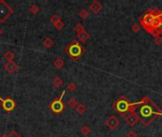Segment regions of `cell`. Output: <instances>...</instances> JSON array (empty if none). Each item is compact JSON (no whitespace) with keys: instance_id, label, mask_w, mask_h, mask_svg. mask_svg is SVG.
Wrapping results in <instances>:
<instances>
[{"instance_id":"1","label":"cell","mask_w":162,"mask_h":137,"mask_svg":"<svg viewBox=\"0 0 162 137\" xmlns=\"http://www.w3.org/2000/svg\"><path fill=\"white\" fill-rule=\"evenodd\" d=\"M85 52H86V49H85L79 41L77 40H74L72 41L70 44H68L65 48V52L67 53V55L70 57L72 60L74 61H77L81 56H82Z\"/></svg>"},{"instance_id":"2","label":"cell","mask_w":162,"mask_h":137,"mask_svg":"<svg viewBox=\"0 0 162 137\" xmlns=\"http://www.w3.org/2000/svg\"><path fill=\"white\" fill-rule=\"evenodd\" d=\"M65 91H66L65 90H62V93H61L60 97L57 98V99H55V100L49 105L50 109H51L53 113H61L65 109V108H66V107H65V104L63 103V100H62L65 93H66Z\"/></svg>"},{"instance_id":"3","label":"cell","mask_w":162,"mask_h":137,"mask_svg":"<svg viewBox=\"0 0 162 137\" xmlns=\"http://www.w3.org/2000/svg\"><path fill=\"white\" fill-rule=\"evenodd\" d=\"M14 13V9L4 0H0V22L4 23L11 14Z\"/></svg>"},{"instance_id":"4","label":"cell","mask_w":162,"mask_h":137,"mask_svg":"<svg viewBox=\"0 0 162 137\" xmlns=\"http://www.w3.org/2000/svg\"><path fill=\"white\" fill-rule=\"evenodd\" d=\"M114 108L119 113H125L127 112H129V110L133 109L132 105L129 104V102L126 99H122V98L118 99L117 101V103L114 105Z\"/></svg>"},{"instance_id":"5","label":"cell","mask_w":162,"mask_h":137,"mask_svg":"<svg viewBox=\"0 0 162 137\" xmlns=\"http://www.w3.org/2000/svg\"><path fill=\"white\" fill-rule=\"evenodd\" d=\"M0 102H1V104H2L3 109L5 110V112H13V110L14 109V108H15V106H16L15 102L14 101V99L11 98V97H8L6 99H2L1 98Z\"/></svg>"},{"instance_id":"6","label":"cell","mask_w":162,"mask_h":137,"mask_svg":"<svg viewBox=\"0 0 162 137\" xmlns=\"http://www.w3.org/2000/svg\"><path fill=\"white\" fill-rule=\"evenodd\" d=\"M156 16L153 13H149V14H145L144 17L142 18V26L144 27L145 29L149 30V27H153V21H155Z\"/></svg>"},{"instance_id":"7","label":"cell","mask_w":162,"mask_h":137,"mask_svg":"<svg viewBox=\"0 0 162 137\" xmlns=\"http://www.w3.org/2000/svg\"><path fill=\"white\" fill-rule=\"evenodd\" d=\"M106 126L110 129H114L119 126V119L114 115H111L108 119L106 120Z\"/></svg>"},{"instance_id":"8","label":"cell","mask_w":162,"mask_h":137,"mask_svg":"<svg viewBox=\"0 0 162 137\" xmlns=\"http://www.w3.org/2000/svg\"><path fill=\"white\" fill-rule=\"evenodd\" d=\"M138 121H139V117H138L137 114L134 112H132L125 118V123L128 125L129 127H134V126H136Z\"/></svg>"},{"instance_id":"9","label":"cell","mask_w":162,"mask_h":137,"mask_svg":"<svg viewBox=\"0 0 162 137\" xmlns=\"http://www.w3.org/2000/svg\"><path fill=\"white\" fill-rule=\"evenodd\" d=\"M102 8H103L102 4L99 1H97V0H95V1H92L90 4V10L95 13H98L99 11H101Z\"/></svg>"},{"instance_id":"10","label":"cell","mask_w":162,"mask_h":137,"mask_svg":"<svg viewBox=\"0 0 162 137\" xmlns=\"http://www.w3.org/2000/svg\"><path fill=\"white\" fill-rule=\"evenodd\" d=\"M18 68V65L14 62V61H11V62H7L5 65V70L9 72V73H14L17 71Z\"/></svg>"},{"instance_id":"11","label":"cell","mask_w":162,"mask_h":137,"mask_svg":"<svg viewBox=\"0 0 162 137\" xmlns=\"http://www.w3.org/2000/svg\"><path fill=\"white\" fill-rule=\"evenodd\" d=\"M90 33H89L86 30H84L83 32H81L80 33L77 34V38L79 42H81V43H85V42H87L89 39H90Z\"/></svg>"},{"instance_id":"12","label":"cell","mask_w":162,"mask_h":137,"mask_svg":"<svg viewBox=\"0 0 162 137\" xmlns=\"http://www.w3.org/2000/svg\"><path fill=\"white\" fill-rule=\"evenodd\" d=\"M140 113L143 117H149L152 114V109L149 106H143L140 109Z\"/></svg>"},{"instance_id":"13","label":"cell","mask_w":162,"mask_h":137,"mask_svg":"<svg viewBox=\"0 0 162 137\" xmlns=\"http://www.w3.org/2000/svg\"><path fill=\"white\" fill-rule=\"evenodd\" d=\"M53 66H55L57 70H60L65 66V61L61 58V57H57L53 60Z\"/></svg>"},{"instance_id":"14","label":"cell","mask_w":162,"mask_h":137,"mask_svg":"<svg viewBox=\"0 0 162 137\" xmlns=\"http://www.w3.org/2000/svg\"><path fill=\"white\" fill-rule=\"evenodd\" d=\"M42 44H43V46L45 48L50 49L53 46V40L52 39L51 37H45L43 39V41H42Z\"/></svg>"},{"instance_id":"15","label":"cell","mask_w":162,"mask_h":137,"mask_svg":"<svg viewBox=\"0 0 162 137\" xmlns=\"http://www.w3.org/2000/svg\"><path fill=\"white\" fill-rule=\"evenodd\" d=\"M3 57L6 61H8V62H11V61H13L14 58V53L11 51H8V52H6L5 53H4Z\"/></svg>"},{"instance_id":"16","label":"cell","mask_w":162,"mask_h":137,"mask_svg":"<svg viewBox=\"0 0 162 137\" xmlns=\"http://www.w3.org/2000/svg\"><path fill=\"white\" fill-rule=\"evenodd\" d=\"M53 86H55V87H56V88H60V87L64 84V81H63L62 78L59 77V76H56V77L53 78Z\"/></svg>"},{"instance_id":"17","label":"cell","mask_w":162,"mask_h":137,"mask_svg":"<svg viewBox=\"0 0 162 137\" xmlns=\"http://www.w3.org/2000/svg\"><path fill=\"white\" fill-rule=\"evenodd\" d=\"M75 110L78 114L82 115V114H84L85 112H86L87 108H86V106L83 105V104H78L77 106L75 107Z\"/></svg>"},{"instance_id":"18","label":"cell","mask_w":162,"mask_h":137,"mask_svg":"<svg viewBox=\"0 0 162 137\" xmlns=\"http://www.w3.org/2000/svg\"><path fill=\"white\" fill-rule=\"evenodd\" d=\"M78 15L82 18V19H87L89 16H90V13H89V11L86 10V9H82L79 11L78 13Z\"/></svg>"},{"instance_id":"19","label":"cell","mask_w":162,"mask_h":137,"mask_svg":"<svg viewBox=\"0 0 162 137\" xmlns=\"http://www.w3.org/2000/svg\"><path fill=\"white\" fill-rule=\"evenodd\" d=\"M29 11H30L31 13H33V14H37V13L40 11V9H39V7H38V6L36 5V4H33V5H31V6H30Z\"/></svg>"},{"instance_id":"20","label":"cell","mask_w":162,"mask_h":137,"mask_svg":"<svg viewBox=\"0 0 162 137\" xmlns=\"http://www.w3.org/2000/svg\"><path fill=\"white\" fill-rule=\"evenodd\" d=\"M59 21H61V19H60V17H59V15L56 14V13L53 14L52 16H51V18H50V22L53 23V25L57 24V23H58Z\"/></svg>"},{"instance_id":"21","label":"cell","mask_w":162,"mask_h":137,"mask_svg":"<svg viewBox=\"0 0 162 137\" xmlns=\"http://www.w3.org/2000/svg\"><path fill=\"white\" fill-rule=\"evenodd\" d=\"M77 105H78V102H77V100H76L75 97H71L70 99H69V101H68V106L69 107L75 109V107Z\"/></svg>"},{"instance_id":"22","label":"cell","mask_w":162,"mask_h":137,"mask_svg":"<svg viewBox=\"0 0 162 137\" xmlns=\"http://www.w3.org/2000/svg\"><path fill=\"white\" fill-rule=\"evenodd\" d=\"M91 131H92V129L89 126H83V127L81 128V132H82L83 135H89L91 133Z\"/></svg>"},{"instance_id":"23","label":"cell","mask_w":162,"mask_h":137,"mask_svg":"<svg viewBox=\"0 0 162 137\" xmlns=\"http://www.w3.org/2000/svg\"><path fill=\"white\" fill-rule=\"evenodd\" d=\"M74 30H75V32L78 34V33H80L81 32H83V30H85V28H84V26H83L82 24H80V23H77V24H76V25L75 26Z\"/></svg>"},{"instance_id":"24","label":"cell","mask_w":162,"mask_h":137,"mask_svg":"<svg viewBox=\"0 0 162 137\" xmlns=\"http://www.w3.org/2000/svg\"><path fill=\"white\" fill-rule=\"evenodd\" d=\"M76 89H77V86H76V84L74 83V82H71L69 83L67 85V90L69 91H71V93H72V91H75Z\"/></svg>"},{"instance_id":"25","label":"cell","mask_w":162,"mask_h":137,"mask_svg":"<svg viewBox=\"0 0 162 137\" xmlns=\"http://www.w3.org/2000/svg\"><path fill=\"white\" fill-rule=\"evenodd\" d=\"M55 26V28L56 29V30H62L64 27H65V23L61 20V21H59L58 23H57V24H55V25H53Z\"/></svg>"},{"instance_id":"26","label":"cell","mask_w":162,"mask_h":137,"mask_svg":"<svg viewBox=\"0 0 162 137\" xmlns=\"http://www.w3.org/2000/svg\"><path fill=\"white\" fill-rule=\"evenodd\" d=\"M127 137H138L137 132L134 131H130L128 133H127Z\"/></svg>"},{"instance_id":"27","label":"cell","mask_w":162,"mask_h":137,"mask_svg":"<svg viewBox=\"0 0 162 137\" xmlns=\"http://www.w3.org/2000/svg\"><path fill=\"white\" fill-rule=\"evenodd\" d=\"M132 30H133L134 32H138L140 30V26L138 25V24H134V25L132 27Z\"/></svg>"},{"instance_id":"28","label":"cell","mask_w":162,"mask_h":137,"mask_svg":"<svg viewBox=\"0 0 162 137\" xmlns=\"http://www.w3.org/2000/svg\"><path fill=\"white\" fill-rule=\"evenodd\" d=\"M155 43L158 46V45H161L162 44V37L159 35V36H156L155 37Z\"/></svg>"},{"instance_id":"29","label":"cell","mask_w":162,"mask_h":137,"mask_svg":"<svg viewBox=\"0 0 162 137\" xmlns=\"http://www.w3.org/2000/svg\"><path fill=\"white\" fill-rule=\"evenodd\" d=\"M9 137H21V136L18 134V132L16 131H13L9 134Z\"/></svg>"},{"instance_id":"30","label":"cell","mask_w":162,"mask_h":137,"mask_svg":"<svg viewBox=\"0 0 162 137\" xmlns=\"http://www.w3.org/2000/svg\"><path fill=\"white\" fill-rule=\"evenodd\" d=\"M2 33H3V30H2L1 29H0V36H1V35H2Z\"/></svg>"},{"instance_id":"31","label":"cell","mask_w":162,"mask_h":137,"mask_svg":"<svg viewBox=\"0 0 162 137\" xmlns=\"http://www.w3.org/2000/svg\"><path fill=\"white\" fill-rule=\"evenodd\" d=\"M1 137H9V134H7V135H3V136H1Z\"/></svg>"},{"instance_id":"32","label":"cell","mask_w":162,"mask_h":137,"mask_svg":"<svg viewBox=\"0 0 162 137\" xmlns=\"http://www.w3.org/2000/svg\"><path fill=\"white\" fill-rule=\"evenodd\" d=\"M160 25H162V20H160Z\"/></svg>"}]
</instances>
